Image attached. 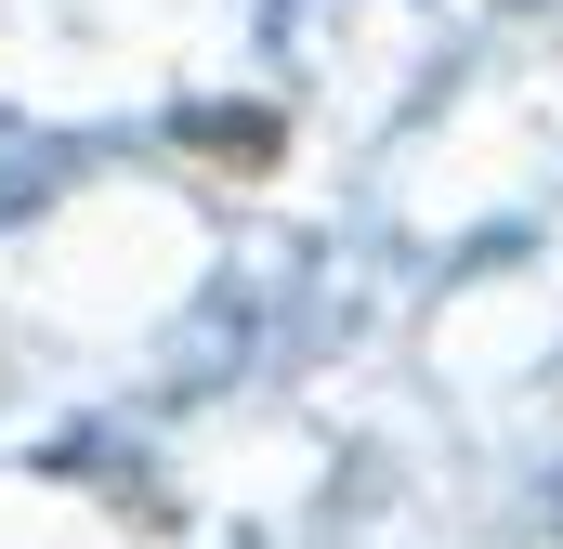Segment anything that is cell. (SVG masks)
Wrapping results in <instances>:
<instances>
[]
</instances>
